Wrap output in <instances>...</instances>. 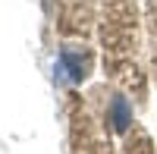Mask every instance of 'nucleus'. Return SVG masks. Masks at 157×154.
Here are the masks:
<instances>
[{"mask_svg":"<svg viewBox=\"0 0 157 154\" xmlns=\"http://www.w3.org/2000/svg\"><path fill=\"white\" fill-rule=\"evenodd\" d=\"M91 0H60V32L63 35H88Z\"/></svg>","mask_w":157,"mask_h":154,"instance_id":"obj_3","label":"nucleus"},{"mask_svg":"<svg viewBox=\"0 0 157 154\" xmlns=\"http://www.w3.org/2000/svg\"><path fill=\"white\" fill-rule=\"evenodd\" d=\"M101 120L91 117V110L82 101L69 104V138H72V154H110V142L101 132Z\"/></svg>","mask_w":157,"mask_h":154,"instance_id":"obj_2","label":"nucleus"},{"mask_svg":"<svg viewBox=\"0 0 157 154\" xmlns=\"http://www.w3.org/2000/svg\"><path fill=\"white\" fill-rule=\"evenodd\" d=\"M135 6L129 0H104V50L110 75L123 85L135 82Z\"/></svg>","mask_w":157,"mask_h":154,"instance_id":"obj_1","label":"nucleus"},{"mask_svg":"<svg viewBox=\"0 0 157 154\" xmlns=\"http://www.w3.org/2000/svg\"><path fill=\"white\" fill-rule=\"evenodd\" d=\"M126 154H157L151 148V138L145 129H138V126H132V132H129L126 138Z\"/></svg>","mask_w":157,"mask_h":154,"instance_id":"obj_4","label":"nucleus"}]
</instances>
